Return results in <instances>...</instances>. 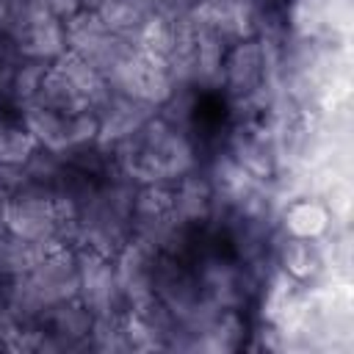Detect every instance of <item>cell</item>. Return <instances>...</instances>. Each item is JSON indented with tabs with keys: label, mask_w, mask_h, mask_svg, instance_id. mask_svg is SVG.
<instances>
[{
	"label": "cell",
	"mask_w": 354,
	"mask_h": 354,
	"mask_svg": "<svg viewBox=\"0 0 354 354\" xmlns=\"http://www.w3.org/2000/svg\"><path fill=\"white\" fill-rule=\"evenodd\" d=\"M0 348H8V340H6V332L0 329Z\"/></svg>",
	"instance_id": "17"
},
{
	"label": "cell",
	"mask_w": 354,
	"mask_h": 354,
	"mask_svg": "<svg viewBox=\"0 0 354 354\" xmlns=\"http://www.w3.org/2000/svg\"><path fill=\"white\" fill-rule=\"evenodd\" d=\"M171 213L191 232L210 224L216 216V191L207 171L199 166L171 185Z\"/></svg>",
	"instance_id": "8"
},
{
	"label": "cell",
	"mask_w": 354,
	"mask_h": 354,
	"mask_svg": "<svg viewBox=\"0 0 354 354\" xmlns=\"http://www.w3.org/2000/svg\"><path fill=\"white\" fill-rule=\"evenodd\" d=\"M326 22V3L324 0H293L288 11V25L299 36H313Z\"/></svg>",
	"instance_id": "15"
},
{
	"label": "cell",
	"mask_w": 354,
	"mask_h": 354,
	"mask_svg": "<svg viewBox=\"0 0 354 354\" xmlns=\"http://www.w3.org/2000/svg\"><path fill=\"white\" fill-rule=\"evenodd\" d=\"M0 224L11 235L41 243V246H58V243L75 246V227L58 210L53 191L33 185L28 180L14 194H8Z\"/></svg>",
	"instance_id": "2"
},
{
	"label": "cell",
	"mask_w": 354,
	"mask_h": 354,
	"mask_svg": "<svg viewBox=\"0 0 354 354\" xmlns=\"http://www.w3.org/2000/svg\"><path fill=\"white\" fill-rule=\"evenodd\" d=\"M3 53H6V44H0V58H3Z\"/></svg>",
	"instance_id": "19"
},
{
	"label": "cell",
	"mask_w": 354,
	"mask_h": 354,
	"mask_svg": "<svg viewBox=\"0 0 354 354\" xmlns=\"http://www.w3.org/2000/svg\"><path fill=\"white\" fill-rule=\"evenodd\" d=\"M44 6H47V11L58 19V22H66V19H72L83 6H80V0H44Z\"/></svg>",
	"instance_id": "16"
},
{
	"label": "cell",
	"mask_w": 354,
	"mask_h": 354,
	"mask_svg": "<svg viewBox=\"0 0 354 354\" xmlns=\"http://www.w3.org/2000/svg\"><path fill=\"white\" fill-rule=\"evenodd\" d=\"M77 254V299L88 307L94 318L124 315L127 301L122 296L113 257L100 254L88 246H75Z\"/></svg>",
	"instance_id": "4"
},
{
	"label": "cell",
	"mask_w": 354,
	"mask_h": 354,
	"mask_svg": "<svg viewBox=\"0 0 354 354\" xmlns=\"http://www.w3.org/2000/svg\"><path fill=\"white\" fill-rule=\"evenodd\" d=\"M94 3H97V0H80L83 8H94Z\"/></svg>",
	"instance_id": "18"
},
{
	"label": "cell",
	"mask_w": 354,
	"mask_h": 354,
	"mask_svg": "<svg viewBox=\"0 0 354 354\" xmlns=\"http://www.w3.org/2000/svg\"><path fill=\"white\" fill-rule=\"evenodd\" d=\"M160 108L136 97H124L119 91L105 94V100L94 108L97 122H100V133H97V144H102L105 149H113L116 144H122L124 138H130L133 133H138Z\"/></svg>",
	"instance_id": "6"
},
{
	"label": "cell",
	"mask_w": 354,
	"mask_h": 354,
	"mask_svg": "<svg viewBox=\"0 0 354 354\" xmlns=\"http://www.w3.org/2000/svg\"><path fill=\"white\" fill-rule=\"evenodd\" d=\"M22 116L25 127L36 138L41 149L66 155L77 147L94 144L100 133V122L94 111H77V113H64L55 108H47L41 102H25L17 108Z\"/></svg>",
	"instance_id": "3"
},
{
	"label": "cell",
	"mask_w": 354,
	"mask_h": 354,
	"mask_svg": "<svg viewBox=\"0 0 354 354\" xmlns=\"http://www.w3.org/2000/svg\"><path fill=\"white\" fill-rule=\"evenodd\" d=\"M271 254L282 274H288L296 282H310L324 271V252L318 241L307 238H290L274 230L271 235Z\"/></svg>",
	"instance_id": "10"
},
{
	"label": "cell",
	"mask_w": 354,
	"mask_h": 354,
	"mask_svg": "<svg viewBox=\"0 0 354 354\" xmlns=\"http://www.w3.org/2000/svg\"><path fill=\"white\" fill-rule=\"evenodd\" d=\"M136 188L138 185L116 169L97 177L77 207L75 246H88L100 254L113 257L133 238L130 210Z\"/></svg>",
	"instance_id": "1"
},
{
	"label": "cell",
	"mask_w": 354,
	"mask_h": 354,
	"mask_svg": "<svg viewBox=\"0 0 354 354\" xmlns=\"http://www.w3.org/2000/svg\"><path fill=\"white\" fill-rule=\"evenodd\" d=\"M158 254L155 249H149L147 243L130 238L116 254H113V268H116V279L122 288V296L127 301V310H138L144 304H149L155 296V266H158Z\"/></svg>",
	"instance_id": "5"
},
{
	"label": "cell",
	"mask_w": 354,
	"mask_h": 354,
	"mask_svg": "<svg viewBox=\"0 0 354 354\" xmlns=\"http://www.w3.org/2000/svg\"><path fill=\"white\" fill-rule=\"evenodd\" d=\"M33 102H41L47 108H55V111H64V113H77V111H91L88 108V100L86 94L55 66L50 64L41 86H39V94Z\"/></svg>",
	"instance_id": "12"
},
{
	"label": "cell",
	"mask_w": 354,
	"mask_h": 354,
	"mask_svg": "<svg viewBox=\"0 0 354 354\" xmlns=\"http://www.w3.org/2000/svg\"><path fill=\"white\" fill-rule=\"evenodd\" d=\"M88 348L91 351H130L127 348V335H124V315H102L94 318L91 335H88Z\"/></svg>",
	"instance_id": "14"
},
{
	"label": "cell",
	"mask_w": 354,
	"mask_h": 354,
	"mask_svg": "<svg viewBox=\"0 0 354 354\" xmlns=\"http://www.w3.org/2000/svg\"><path fill=\"white\" fill-rule=\"evenodd\" d=\"M39 149L36 138L25 127L17 108H8L0 113V163L6 166H25L30 155Z\"/></svg>",
	"instance_id": "11"
},
{
	"label": "cell",
	"mask_w": 354,
	"mask_h": 354,
	"mask_svg": "<svg viewBox=\"0 0 354 354\" xmlns=\"http://www.w3.org/2000/svg\"><path fill=\"white\" fill-rule=\"evenodd\" d=\"M274 227H277V232L290 235V238L321 241L332 227V210L318 196L299 194V196L279 202L277 216H274Z\"/></svg>",
	"instance_id": "9"
},
{
	"label": "cell",
	"mask_w": 354,
	"mask_h": 354,
	"mask_svg": "<svg viewBox=\"0 0 354 354\" xmlns=\"http://www.w3.org/2000/svg\"><path fill=\"white\" fill-rule=\"evenodd\" d=\"M227 155L254 180L260 183H274L282 160H279V147L277 136L268 133L266 127H243L232 136Z\"/></svg>",
	"instance_id": "7"
},
{
	"label": "cell",
	"mask_w": 354,
	"mask_h": 354,
	"mask_svg": "<svg viewBox=\"0 0 354 354\" xmlns=\"http://www.w3.org/2000/svg\"><path fill=\"white\" fill-rule=\"evenodd\" d=\"M47 69H50V64L17 58L14 72H11V83H8V108H19L25 102H33Z\"/></svg>",
	"instance_id": "13"
}]
</instances>
